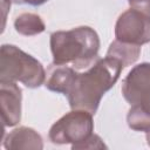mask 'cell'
<instances>
[{
    "label": "cell",
    "mask_w": 150,
    "mask_h": 150,
    "mask_svg": "<svg viewBox=\"0 0 150 150\" xmlns=\"http://www.w3.org/2000/svg\"><path fill=\"white\" fill-rule=\"evenodd\" d=\"M123 66L115 59L97 57L84 73L77 76L67 94L71 109H80L95 114L103 95L117 82Z\"/></svg>",
    "instance_id": "obj_1"
},
{
    "label": "cell",
    "mask_w": 150,
    "mask_h": 150,
    "mask_svg": "<svg viewBox=\"0 0 150 150\" xmlns=\"http://www.w3.org/2000/svg\"><path fill=\"white\" fill-rule=\"evenodd\" d=\"M100 38L88 26L57 30L50 35L53 63L71 64L75 69L90 67L98 57Z\"/></svg>",
    "instance_id": "obj_2"
},
{
    "label": "cell",
    "mask_w": 150,
    "mask_h": 150,
    "mask_svg": "<svg viewBox=\"0 0 150 150\" xmlns=\"http://www.w3.org/2000/svg\"><path fill=\"white\" fill-rule=\"evenodd\" d=\"M46 71L40 61L14 45L0 49V82H21L28 88L45 83Z\"/></svg>",
    "instance_id": "obj_3"
},
{
    "label": "cell",
    "mask_w": 150,
    "mask_h": 150,
    "mask_svg": "<svg viewBox=\"0 0 150 150\" xmlns=\"http://www.w3.org/2000/svg\"><path fill=\"white\" fill-rule=\"evenodd\" d=\"M94 131L93 114L73 109L59 118L49 129V139L54 144H77L87 139Z\"/></svg>",
    "instance_id": "obj_4"
},
{
    "label": "cell",
    "mask_w": 150,
    "mask_h": 150,
    "mask_svg": "<svg viewBox=\"0 0 150 150\" xmlns=\"http://www.w3.org/2000/svg\"><path fill=\"white\" fill-rule=\"evenodd\" d=\"M116 40L142 46L150 42V15L130 8L123 12L115 25Z\"/></svg>",
    "instance_id": "obj_5"
},
{
    "label": "cell",
    "mask_w": 150,
    "mask_h": 150,
    "mask_svg": "<svg viewBox=\"0 0 150 150\" xmlns=\"http://www.w3.org/2000/svg\"><path fill=\"white\" fill-rule=\"evenodd\" d=\"M121 90L130 105L138 104L150 93V63L143 62L135 66L124 77Z\"/></svg>",
    "instance_id": "obj_6"
},
{
    "label": "cell",
    "mask_w": 150,
    "mask_h": 150,
    "mask_svg": "<svg viewBox=\"0 0 150 150\" xmlns=\"http://www.w3.org/2000/svg\"><path fill=\"white\" fill-rule=\"evenodd\" d=\"M21 88L15 82H0V108L4 127H14L21 120Z\"/></svg>",
    "instance_id": "obj_7"
},
{
    "label": "cell",
    "mask_w": 150,
    "mask_h": 150,
    "mask_svg": "<svg viewBox=\"0 0 150 150\" xmlns=\"http://www.w3.org/2000/svg\"><path fill=\"white\" fill-rule=\"evenodd\" d=\"M76 76H77V71L75 70V68L68 67L67 64L53 63L47 69L45 86L47 89L52 91L67 95Z\"/></svg>",
    "instance_id": "obj_8"
},
{
    "label": "cell",
    "mask_w": 150,
    "mask_h": 150,
    "mask_svg": "<svg viewBox=\"0 0 150 150\" xmlns=\"http://www.w3.org/2000/svg\"><path fill=\"white\" fill-rule=\"evenodd\" d=\"M7 150H41L42 137L32 128L19 127L12 130L4 141Z\"/></svg>",
    "instance_id": "obj_9"
},
{
    "label": "cell",
    "mask_w": 150,
    "mask_h": 150,
    "mask_svg": "<svg viewBox=\"0 0 150 150\" xmlns=\"http://www.w3.org/2000/svg\"><path fill=\"white\" fill-rule=\"evenodd\" d=\"M139 54H141V46L115 40L110 43L105 56L117 60L124 68L135 63L138 60Z\"/></svg>",
    "instance_id": "obj_10"
},
{
    "label": "cell",
    "mask_w": 150,
    "mask_h": 150,
    "mask_svg": "<svg viewBox=\"0 0 150 150\" xmlns=\"http://www.w3.org/2000/svg\"><path fill=\"white\" fill-rule=\"evenodd\" d=\"M15 30L25 36H33L42 33L46 29V25L40 15L35 13H22L15 18Z\"/></svg>",
    "instance_id": "obj_11"
},
{
    "label": "cell",
    "mask_w": 150,
    "mask_h": 150,
    "mask_svg": "<svg viewBox=\"0 0 150 150\" xmlns=\"http://www.w3.org/2000/svg\"><path fill=\"white\" fill-rule=\"evenodd\" d=\"M130 129L135 131H146L150 128V115L138 105H131L127 115Z\"/></svg>",
    "instance_id": "obj_12"
},
{
    "label": "cell",
    "mask_w": 150,
    "mask_h": 150,
    "mask_svg": "<svg viewBox=\"0 0 150 150\" xmlns=\"http://www.w3.org/2000/svg\"><path fill=\"white\" fill-rule=\"evenodd\" d=\"M105 148L107 146L104 145L101 137L95 135V134H91L87 139H84V141H82L77 144L71 145L73 150H79V149H105Z\"/></svg>",
    "instance_id": "obj_13"
},
{
    "label": "cell",
    "mask_w": 150,
    "mask_h": 150,
    "mask_svg": "<svg viewBox=\"0 0 150 150\" xmlns=\"http://www.w3.org/2000/svg\"><path fill=\"white\" fill-rule=\"evenodd\" d=\"M131 8L150 15V0H128Z\"/></svg>",
    "instance_id": "obj_14"
},
{
    "label": "cell",
    "mask_w": 150,
    "mask_h": 150,
    "mask_svg": "<svg viewBox=\"0 0 150 150\" xmlns=\"http://www.w3.org/2000/svg\"><path fill=\"white\" fill-rule=\"evenodd\" d=\"M135 105L141 107L145 112H148V114L150 115V93H149L148 95H145V96L141 100V102H139L138 104H135Z\"/></svg>",
    "instance_id": "obj_15"
},
{
    "label": "cell",
    "mask_w": 150,
    "mask_h": 150,
    "mask_svg": "<svg viewBox=\"0 0 150 150\" xmlns=\"http://www.w3.org/2000/svg\"><path fill=\"white\" fill-rule=\"evenodd\" d=\"M9 1L14 2V4H28L32 6H40V5H43L45 2H47L48 0H9Z\"/></svg>",
    "instance_id": "obj_16"
},
{
    "label": "cell",
    "mask_w": 150,
    "mask_h": 150,
    "mask_svg": "<svg viewBox=\"0 0 150 150\" xmlns=\"http://www.w3.org/2000/svg\"><path fill=\"white\" fill-rule=\"evenodd\" d=\"M145 132H146V143H148V145L150 146V128H149Z\"/></svg>",
    "instance_id": "obj_17"
}]
</instances>
